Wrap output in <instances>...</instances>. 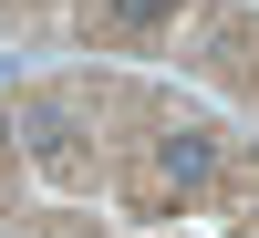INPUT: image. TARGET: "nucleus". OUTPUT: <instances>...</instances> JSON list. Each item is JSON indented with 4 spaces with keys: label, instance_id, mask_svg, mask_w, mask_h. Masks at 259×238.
Returning <instances> with one entry per match:
<instances>
[{
    "label": "nucleus",
    "instance_id": "2",
    "mask_svg": "<svg viewBox=\"0 0 259 238\" xmlns=\"http://www.w3.org/2000/svg\"><path fill=\"white\" fill-rule=\"evenodd\" d=\"M166 11H177V0H114V21H124V31H145V21H166Z\"/></svg>",
    "mask_w": 259,
    "mask_h": 238
},
{
    "label": "nucleus",
    "instance_id": "1",
    "mask_svg": "<svg viewBox=\"0 0 259 238\" xmlns=\"http://www.w3.org/2000/svg\"><path fill=\"white\" fill-rule=\"evenodd\" d=\"M156 166H166L177 186H197L207 166H218V145H207V135H166V156H156Z\"/></svg>",
    "mask_w": 259,
    "mask_h": 238
}]
</instances>
